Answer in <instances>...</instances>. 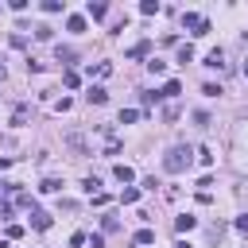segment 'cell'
Returning <instances> with one entry per match:
<instances>
[{"label": "cell", "mask_w": 248, "mask_h": 248, "mask_svg": "<svg viewBox=\"0 0 248 248\" xmlns=\"http://www.w3.org/2000/svg\"><path fill=\"white\" fill-rule=\"evenodd\" d=\"M190 163H194V151H190L186 143H174V147L163 155V170H170V174H182Z\"/></svg>", "instance_id": "obj_1"}, {"label": "cell", "mask_w": 248, "mask_h": 248, "mask_svg": "<svg viewBox=\"0 0 248 248\" xmlns=\"http://www.w3.org/2000/svg\"><path fill=\"white\" fill-rule=\"evenodd\" d=\"M182 27H190L194 35H209V19L198 12H182Z\"/></svg>", "instance_id": "obj_2"}, {"label": "cell", "mask_w": 248, "mask_h": 248, "mask_svg": "<svg viewBox=\"0 0 248 248\" xmlns=\"http://www.w3.org/2000/svg\"><path fill=\"white\" fill-rule=\"evenodd\" d=\"M31 225H35L39 232H46V229H50V213H46V209H35V205H31Z\"/></svg>", "instance_id": "obj_3"}, {"label": "cell", "mask_w": 248, "mask_h": 248, "mask_svg": "<svg viewBox=\"0 0 248 248\" xmlns=\"http://www.w3.org/2000/svg\"><path fill=\"white\" fill-rule=\"evenodd\" d=\"M205 66H209V70H221V66H225V50H221V46H213V50L205 54Z\"/></svg>", "instance_id": "obj_4"}, {"label": "cell", "mask_w": 248, "mask_h": 248, "mask_svg": "<svg viewBox=\"0 0 248 248\" xmlns=\"http://www.w3.org/2000/svg\"><path fill=\"white\" fill-rule=\"evenodd\" d=\"M143 54H151V43H147V39H140V43L128 46V58H143Z\"/></svg>", "instance_id": "obj_5"}, {"label": "cell", "mask_w": 248, "mask_h": 248, "mask_svg": "<svg viewBox=\"0 0 248 248\" xmlns=\"http://www.w3.org/2000/svg\"><path fill=\"white\" fill-rule=\"evenodd\" d=\"M85 101H89V105H105V101H108V93H105L101 85H89V93H85Z\"/></svg>", "instance_id": "obj_6"}, {"label": "cell", "mask_w": 248, "mask_h": 248, "mask_svg": "<svg viewBox=\"0 0 248 248\" xmlns=\"http://www.w3.org/2000/svg\"><path fill=\"white\" fill-rule=\"evenodd\" d=\"M112 174H116L120 182H132V178H136V170H132L128 163H116V167H112Z\"/></svg>", "instance_id": "obj_7"}, {"label": "cell", "mask_w": 248, "mask_h": 248, "mask_svg": "<svg viewBox=\"0 0 248 248\" xmlns=\"http://www.w3.org/2000/svg\"><path fill=\"white\" fill-rule=\"evenodd\" d=\"M194 225H198V217H190V213H182V217H174V229H178V232H190Z\"/></svg>", "instance_id": "obj_8"}, {"label": "cell", "mask_w": 248, "mask_h": 248, "mask_svg": "<svg viewBox=\"0 0 248 248\" xmlns=\"http://www.w3.org/2000/svg\"><path fill=\"white\" fill-rule=\"evenodd\" d=\"M85 12H89L93 19H105V16H108V4H101V0L93 4V0H89V8H85Z\"/></svg>", "instance_id": "obj_9"}, {"label": "cell", "mask_w": 248, "mask_h": 248, "mask_svg": "<svg viewBox=\"0 0 248 248\" xmlns=\"http://www.w3.org/2000/svg\"><path fill=\"white\" fill-rule=\"evenodd\" d=\"M66 31H78V35H81V31H85V16H70V19H66Z\"/></svg>", "instance_id": "obj_10"}, {"label": "cell", "mask_w": 248, "mask_h": 248, "mask_svg": "<svg viewBox=\"0 0 248 248\" xmlns=\"http://www.w3.org/2000/svg\"><path fill=\"white\" fill-rule=\"evenodd\" d=\"M178 93H182V81H167V85H163V93H159V97H178Z\"/></svg>", "instance_id": "obj_11"}, {"label": "cell", "mask_w": 248, "mask_h": 248, "mask_svg": "<svg viewBox=\"0 0 248 248\" xmlns=\"http://www.w3.org/2000/svg\"><path fill=\"white\" fill-rule=\"evenodd\" d=\"M140 120V108H120V124H136Z\"/></svg>", "instance_id": "obj_12"}, {"label": "cell", "mask_w": 248, "mask_h": 248, "mask_svg": "<svg viewBox=\"0 0 248 248\" xmlns=\"http://www.w3.org/2000/svg\"><path fill=\"white\" fill-rule=\"evenodd\" d=\"M39 190H43V194H58V190H62V182H58V178H46Z\"/></svg>", "instance_id": "obj_13"}, {"label": "cell", "mask_w": 248, "mask_h": 248, "mask_svg": "<svg viewBox=\"0 0 248 248\" xmlns=\"http://www.w3.org/2000/svg\"><path fill=\"white\" fill-rule=\"evenodd\" d=\"M120 202H124V205H132V202H140V190H136V186H128V190L120 194Z\"/></svg>", "instance_id": "obj_14"}, {"label": "cell", "mask_w": 248, "mask_h": 248, "mask_svg": "<svg viewBox=\"0 0 248 248\" xmlns=\"http://www.w3.org/2000/svg\"><path fill=\"white\" fill-rule=\"evenodd\" d=\"M43 12H46V16H54V12H62V0H43Z\"/></svg>", "instance_id": "obj_15"}, {"label": "cell", "mask_w": 248, "mask_h": 248, "mask_svg": "<svg viewBox=\"0 0 248 248\" xmlns=\"http://www.w3.org/2000/svg\"><path fill=\"white\" fill-rule=\"evenodd\" d=\"M190 58H194V46L182 43V46H178V62H190Z\"/></svg>", "instance_id": "obj_16"}, {"label": "cell", "mask_w": 248, "mask_h": 248, "mask_svg": "<svg viewBox=\"0 0 248 248\" xmlns=\"http://www.w3.org/2000/svg\"><path fill=\"white\" fill-rule=\"evenodd\" d=\"M198 163H202V167H213V151L202 147V151H198Z\"/></svg>", "instance_id": "obj_17"}, {"label": "cell", "mask_w": 248, "mask_h": 248, "mask_svg": "<svg viewBox=\"0 0 248 248\" xmlns=\"http://www.w3.org/2000/svg\"><path fill=\"white\" fill-rule=\"evenodd\" d=\"M151 240H155L151 229H140V232H136V244H151Z\"/></svg>", "instance_id": "obj_18"}, {"label": "cell", "mask_w": 248, "mask_h": 248, "mask_svg": "<svg viewBox=\"0 0 248 248\" xmlns=\"http://www.w3.org/2000/svg\"><path fill=\"white\" fill-rule=\"evenodd\" d=\"M140 12H143V16H155V12H159V4H155V0H143V4H140Z\"/></svg>", "instance_id": "obj_19"}, {"label": "cell", "mask_w": 248, "mask_h": 248, "mask_svg": "<svg viewBox=\"0 0 248 248\" xmlns=\"http://www.w3.org/2000/svg\"><path fill=\"white\" fill-rule=\"evenodd\" d=\"M147 70H151V74H155V78H159V74H163V70H167V62H159V58H151V62H147Z\"/></svg>", "instance_id": "obj_20"}, {"label": "cell", "mask_w": 248, "mask_h": 248, "mask_svg": "<svg viewBox=\"0 0 248 248\" xmlns=\"http://www.w3.org/2000/svg\"><path fill=\"white\" fill-rule=\"evenodd\" d=\"M62 81H66V89H78V81H81V78H78V74H74V70H70V74H66V78H62Z\"/></svg>", "instance_id": "obj_21"}, {"label": "cell", "mask_w": 248, "mask_h": 248, "mask_svg": "<svg viewBox=\"0 0 248 248\" xmlns=\"http://www.w3.org/2000/svg\"><path fill=\"white\" fill-rule=\"evenodd\" d=\"M202 93H205V97H217V93H221V85H213V81H205V85H202Z\"/></svg>", "instance_id": "obj_22"}, {"label": "cell", "mask_w": 248, "mask_h": 248, "mask_svg": "<svg viewBox=\"0 0 248 248\" xmlns=\"http://www.w3.org/2000/svg\"><path fill=\"white\" fill-rule=\"evenodd\" d=\"M236 229H240V232H248V217H236Z\"/></svg>", "instance_id": "obj_23"}, {"label": "cell", "mask_w": 248, "mask_h": 248, "mask_svg": "<svg viewBox=\"0 0 248 248\" xmlns=\"http://www.w3.org/2000/svg\"><path fill=\"white\" fill-rule=\"evenodd\" d=\"M174 248H190V244H186V240H178V244H174Z\"/></svg>", "instance_id": "obj_24"}, {"label": "cell", "mask_w": 248, "mask_h": 248, "mask_svg": "<svg viewBox=\"0 0 248 248\" xmlns=\"http://www.w3.org/2000/svg\"><path fill=\"white\" fill-rule=\"evenodd\" d=\"M4 74H8V70H4V62H0V81H4Z\"/></svg>", "instance_id": "obj_25"}, {"label": "cell", "mask_w": 248, "mask_h": 248, "mask_svg": "<svg viewBox=\"0 0 248 248\" xmlns=\"http://www.w3.org/2000/svg\"><path fill=\"white\" fill-rule=\"evenodd\" d=\"M244 78H248V58H244Z\"/></svg>", "instance_id": "obj_26"}]
</instances>
